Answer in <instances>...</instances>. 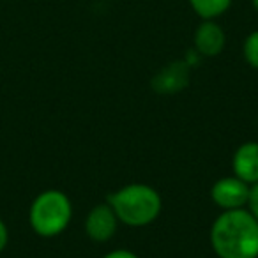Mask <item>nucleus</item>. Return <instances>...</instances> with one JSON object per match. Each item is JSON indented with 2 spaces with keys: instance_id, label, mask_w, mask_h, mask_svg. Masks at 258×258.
<instances>
[{
  "instance_id": "obj_2",
  "label": "nucleus",
  "mask_w": 258,
  "mask_h": 258,
  "mask_svg": "<svg viewBox=\"0 0 258 258\" xmlns=\"http://www.w3.org/2000/svg\"><path fill=\"white\" fill-rule=\"evenodd\" d=\"M118 221L129 226H147L163 209L161 195L147 184H129L108 197Z\"/></svg>"
},
{
  "instance_id": "obj_10",
  "label": "nucleus",
  "mask_w": 258,
  "mask_h": 258,
  "mask_svg": "<svg viewBox=\"0 0 258 258\" xmlns=\"http://www.w3.org/2000/svg\"><path fill=\"white\" fill-rule=\"evenodd\" d=\"M242 53L246 62L251 66V68L258 69V30L251 32L249 36L246 37L242 46Z\"/></svg>"
},
{
  "instance_id": "obj_7",
  "label": "nucleus",
  "mask_w": 258,
  "mask_h": 258,
  "mask_svg": "<svg viewBox=\"0 0 258 258\" xmlns=\"http://www.w3.org/2000/svg\"><path fill=\"white\" fill-rule=\"evenodd\" d=\"M189 83V64L186 60L170 62L152 78V89L159 94L180 92Z\"/></svg>"
},
{
  "instance_id": "obj_6",
  "label": "nucleus",
  "mask_w": 258,
  "mask_h": 258,
  "mask_svg": "<svg viewBox=\"0 0 258 258\" xmlns=\"http://www.w3.org/2000/svg\"><path fill=\"white\" fill-rule=\"evenodd\" d=\"M226 44L225 30L214 20H202L195 30V50L204 57H216Z\"/></svg>"
},
{
  "instance_id": "obj_1",
  "label": "nucleus",
  "mask_w": 258,
  "mask_h": 258,
  "mask_svg": "<svg viewBox=\"0 0 258 258\" xmlns=\"http://www.w3.org/2000/svg\"><path fill=\"white\" fill-rule=\"evenodd\" d=\"M211 244L219 258H258V221L244 207L225 211L211 228Z\"/></svg>"
},
{
  "instance_id": "obj_12",
  "label": "nucleus",
  "mask_w": 258,
  "mask_h": 258,
  "mask_svg": "<svg viewBox=\"0 0 258 258\" xmlns=\"http://www.w3.org/2000/svg\"><path fill=\"white\" fill-rule=\"evenodd\" d=\"M103 258H138L133 251H127V249H115L110 251L108 254H104Z\"/></svg>"
},
{
  "instance_id": "obj_3",
  "label": "nucleus",
  "mask_w": 258,
  "mask_h": 258,
  "mask_svg": "<svg viewBox=\"0 0 258 258\" xmlns=\"http://www.w3.org/2000/svg\"><path fill=\"white\" fill-rule=\"evenodd\" d=\"M73 207L68 195L58 189H48L37 195L30 205L29 219L32 230L41 237H55L68 228Z\"/></svg>"
},
{
  "instance_id": "obj_14",
  "label": "nucleus",
  "mask_w": 258,
  "mask_h": 258,
  "mask_svg": "<svg viewBox=\"0 0 258 258\" xmlns=\"http://www.w3.org/2000/svg\"><path fill=\"white\" fill-rule=\"evenodd\" d=\"M251 2H253V8H254V11L258 13V0H251Z\"/></svg>"
},
{
  "instance_id": "obj_11",
  "label": "nucleus",
  "mask_w": 258,
  "mask_h": 258,
  "mask_svg": "<svg viewBox=\"0 0 258 258\" xmlns=\"http://www.w3.org/2000/svg\"><path fill=\"white\" fill-rule=\"evenodd\" d=\"M247 211L254 216V219L258 221V182H254L253 186L249 187V197H247Z\"/></svg>"
},
{
  "instance_id": "obj_8",
  "label": "nucleus",
  "mask_w": 258,
  "mask_h": 258,
  "mask_svg": "<svg viewBox=\"0 0 258 258\" xmlns=\"http://www.w3.org/2000/svg\"><path fill=\"white\" fill-rule=\"evenodd\" d=\"M233 175L246 184L258 182V142H246L235 151L232 159Z\"/></svg>"
},
{
  "instance_id": "obj_5",
  "label": "nucleus",
  "mask_w": 258,
  "mask_h": 258,
  "mask_svg": "<svg viewBox=\"0 0 258 258\" xmlns=\"http://www.w3.org/2000/svg\"><path fill=\"white\" fill-rule=\"evenodd\" d=\"M118 218L110 204H99L87 214L85 232L96 242H106L117 232Z\"/></svg>"
},
{
  "instance_id": "obj_13",
  "label": "nucleus",
  "mask_w": 258,
  "mask_h": 258,
  "mask_svg": "<svg viewBox=\"0 0 258 258\" xmlns=\"http://www.w3.org/2000/svg\"><path fill=\"white\" fill-rule=\"evenodd\" d=\"M8 240H9L8 226H6V223L0 219V253L6 249V246H8Z\"/></svg>"
},
{
  "instance_id": "obj_9",
  "label": "nucleus",
  "mask_w": 258,
  "mask_h": 258,
  "mask_svg": "<svg viewBox=\"0 0 258 258\" xmlns=\"http://www.w3.org/2000/svg\"><path fill=\"white\" fill-rule=\"evenodd\" d=\"M189 6L202 20H216L228 11L232 0H189Z\"/></svg>"
},
{
  "instance_id": "obj_4",
  "label": "nucleus",
  "mask_w": 258,
  "mask_h": 258,
  "mask_svg": "<svg viewBox=\"0 0 258 258\" xmlns=\"http://www.w3.org/2000/svg\"><path fill=\"white\" fill-rule=\"evenodd\" d=\"M247 197H249V184H246L235 175L223 177L211 189L212 202L225 211L242 209L247 204Z\"/></svg>"
}]
</instances>
